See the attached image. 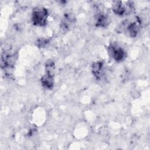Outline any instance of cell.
I'll list each match as a JSON object with an SVG mask.
<instances>
[{"mask_svg": "<svg viewBox=\"0 0 150 150\" xmlns=\"http://www.w3.org/2000/svg\"><path fill=\"white\" fill-rule=\"evenodd\" d=\"M91 71L93 76L98 80H101L105 76V69L104 62L97 61L93 63L91 66Z\"/></svg>", "mask_w": 150, "mask_h": 150, "instance_id": "obj_5", "label": "cell"}, {"mask_svg": "<svg viewBox=\"0 0 150 150\" xmlns=\"http://www.w3.org/2000/svg\"><path fill=\"white\" fill-rule=\"evenodd\" d=\"M42 86L46 89L52 90L54 85V76H49L46 74L42 76L40 79Z\"/></svg>", "mask_w": 150, "mask_h": 150, "instance_id": "obj_9", "label": "cell"}, {"mask_svg": "<svg viewBox=\"0 0 150 150\" xmlns=\"http://www.w3.org/2000/svg\"><path fill=\"white\" fill-rule=\"evenodd\" d=\"M47 43H48V40L47 39H39L38 41L37 46H39V47H44L45 45H46Z\"/></svg>", "mask_w": 150, "mask_h": 150, "instance_id": "obj_11", "label": "cell"}, {"mask_svg": "<svg viewBox=\"0 0 150 150\" xmlns=\"http://www.w3.org/2000/svg\"><path fill=\"white\" fill-rule=\"evenodd\" d=\"M122 30L131 38L137 36L141 28V21L138 17L131 20H125L122 23Z\"/></svg>", "mask_w": 150, "mask_h": 150, "instance_id": "obj_1", "label": "cell"}, {"mask_svg": "<svg viewBox=\"0 0 150 150\" xmlns=\"http://www.w3.org/2000/svg\"><path fill=\"white\" fill-rule=\"evenodd\" d=\"M49 16L48 10L43 7L35 8L32 13V22L36 26L43 27L47 25Z\"/></svg>", "mask_w": 150, "mask_h": 150, "instance_id": "obj_2", "label": "cell"}, {"mask_svg": "<svg viewBox=\"0 0 150 150\" xmlns=\"http://www.w3.org/2000/svg\"><path fill=\"white\" fill-rule=\"evenodd\" d=\"M14 64V57L9 54H4L1 57V66L4 69H11Z\"/></svg>", "mask_w": 150, "mask_h": 150, "instance_id": "obj_8", "label": "cell"}, {"mask_svg": "<svg viewBox=\"0 0 150 150\" xmlns=\"http://www.w3.org/2000/svg\"><path fill=\"white\" fill-rule=\"evenodd\" d=\"M108 16L103 12H99L96 16V26L98 28H106L110 23Z\"/></svg>", "mask_w": 150, "mask_h": 150, "instance_id": "obj_7", "label": "cell"}, {"mask_svg": "<svg viewBox=\"0 0 150 150\" xmlns=\"http://www.w3.org/2000/svg\"><path fill=\"white\" fill-rule=\"evenodd\" d=\"M112 11L115 15L124 16L131 14L134 11V6L132 2L114 1L112 4Z\"/></svg>", "mask_w": 150, "mask_h": 150, "instance_id": "obj_3", "label": "cell"}, {"mask_svg": "<svg viewBox=\"0 0 150 150\" xmlns=\"http://www.w3.org/2000/svg\"><path fill=\"white\" fill-rule=\"evenodd\" d=\"M108 52L114 60L117 62L124 61L127 57L125 50L116 43H111L108 46Z\"/></svg>", "mask_w": 150, "mask_h": 150, "instance_id": "obj_4", "label": "cell"}, {"mask_svg": "<svg viewBox=\"0 0 150 150\" xmlns=\"http://www.w3.org/2000/svg\"><path fill=\"white\" fill-rule=\"evenodd\" d=\"M75 22L76 18L73 14L71 13H66L64 15L61 21L60 28L64 31H67L73 27L75 24Z\"/></svg>", "mask_w": 150, "mask_h": 150, "instance_id": "obj_6", "label": "cell"}, {"mask_svg": "<svg viewBox=\"0 0 150 150\" xmlns=\"http://www.w3.org/2000/svg\"><path fill=\"white\" fill-rule=\"evenodd\" d=\"M45 71L46 74L49 76H54L55 74V64L54 62L52 60L49 59L45 63Z\"/></svg>", "mask_w": 150, "mask_h": 150, "instance_id": "obj_10", "label": "cell"}]
</instances>
